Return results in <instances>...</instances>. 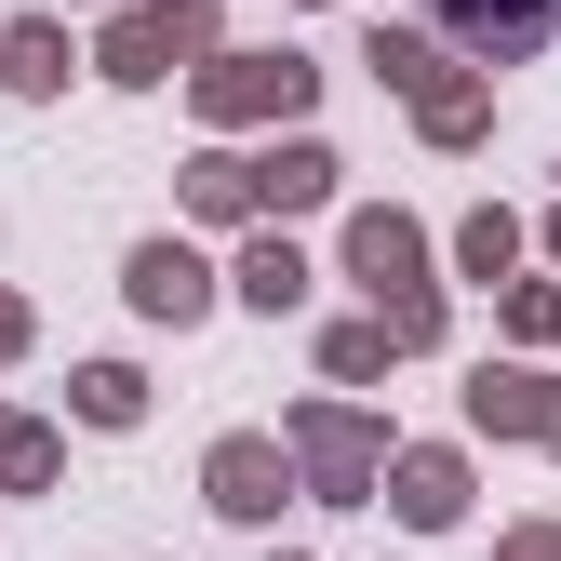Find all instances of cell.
Returning a JSON list of instances; mask_svg holds the SVG:
<instances>
[{"instance_id":"1","label":"cell","mask_w":561,"mask_h":561,"mask_svg":"<svg viewBox=\"0 0 561 561\" xmlns=\"http://www.w3.org/2000/svg\"><path fill=\"white\" fill-rule=\"evenodd\" d=\"M347 267L375 280V308H388V334H401V347L442 321V308H428V254H414V228H401V215H362V228H347Z\"/></svg>"},{"instance_id":"2","label":"cell","mask_w":561,"mask_h":561,"mask_svg":"<svg viewBox=\"0 0 561 561\" xmlns=\"http://www.w3.org/2000/svg\"><path fill=\"white\" fill-rule=\"evenodd\" d=\"M442 27H455L468 54H495V67H508V54H535V41L561 27V0H442Z\"/></svg>"},{"instance_id":"3","label":"cell","mask_w":561,"mask_h":561,"mask_svg":"<svg viewBox=\"0 0 561 561\" xmlns=\"http://www.w3.org/2000/svg\"><path fill=\"white\" fill-rule=\"evenodd\" d=\"M134 308H148V321H201V308H215V280H201V254L148 241V254H134Z\"/></svg>"},{"instance_id":"4","label":"cell","mask_w":561,"mask_h":561,"mask_svg":"<svg viewBox=\"0 0 561 561\" xmlns=\"http://www.w3.org/2000/svg\"><path fill=\"white\" fill-rule=\"evenodd\" d=\"M280 495H295V481H280L267 442H228V455H215V508H228V522H267Z\"/></svg>"},{"instance_id":"5","label":"cell","mask_w":561,"mask_h":561,"mask_svg":"<svg viewBox=\"0 0 561 561\" xmlns=\"http://www.w3.org/2000/svg\"><path fill=\"white\" fill-rule=\"evenodd\" d=\"M201 41V0H174V14H134L121 27V67H107V81H161V54H187Z\"/></svg>"},{"instance_id":"6","label":"cell","mask_w":561,"mask_h":561,"mask_svg":"<svg viewBox=\"0 0 561 561\" xmlns=\"http://www.w3.org/2000/svg\"><path fill=\"white\" fill-rule=\"evenodd\" d=\"M308 468H321V495H347V481L375 468V428L362 414H308Z\"/></svg>"},{"instance_id":"7","label":"cell","mask_w":561,"mask_h":561,"mask_svg":"<svg viewBox=\"0 0 561 561\" xmlns=\"http://www.w3.org/2000/svg\"><path fill=\"white\" fill-rule=\"evenodd\" d=\"M241 187H267V201H321V187H334V161H321V148H280V161H267V174H241Z\"/></svg>"},{"instance_id":"8","label":"cell","mask_w":561,"mask_h":561,"mask_svg":"<svg viewBox=\"0 0 561 561\" xmlns=\"http://www.w3.org/2000/svg\"><path fill=\"white\" fill-rule=\"evenodd\" d=\"M241 295H254V308H295V295H308V267L267 241V254H241Z\"/></svg>"},{"instance_id":"9","label":"cell","mask_w":561,"mask_h":561,"mask_svg":"<svg viewBox=\"0 0 561 561\" xmlns=\"http://www.w3.org/2000/svg\"><path fill=\"white\" fill-rule=\"evenodd\" d=\"M0 67H14L27 94H54V81H67V41H54V27H14V54H0Z\"/></svg>"},{"instance_id":"10","label":"cell","mask_w":561,"mask_h":561,"mask_svg":"<svg viewBox=\"0 0 561 561\" xmlns=\"http://www.w3.org/2000/svg\"><path fill=\"white\" fill-rule=\"evenodd\" d=\"M134 401H148V388H134L121 362H94V375H81V414H94V428H134Z\"/></svg>"},{"instance_id":"11","label":"cell","mask_w":561,"mask_h":561,"mask_svg":"<svg viewBox=\"0 0 561 561\" xmlns=\"http://www.w3.org/2000/svg\"><path fill=\"white\" fill-rule=\"evenodd\" d=\"M401 508H414V522H455V468L414 455V468H401Z\"/></svg>"},{"instance_id":"12","label":"cell","mask_w":561,"mask_h":561,"mask_svg":"<svg viewBox=\"0 0 561 561\" xmlns=\"http://www.w3.org/2000/svg\"><path fill=\"white\" fill-rule=\"evenodd\" d=\"M54 455H41V428H0V481H41Z\"/></svg>"},{"instance_id":"13","label":"cell","mask_w":561,"mask_h":561,"mask_svg":"<svg viewBox=\"0 0 561 561\" xmlns=\"http://www.w3.org/2000/svg\"><path fill=\"white\" fill-rule=\"evenodd\" d=\"M508 561H561V535H522V548H508Z\"/></svg>"}]
</instances>
